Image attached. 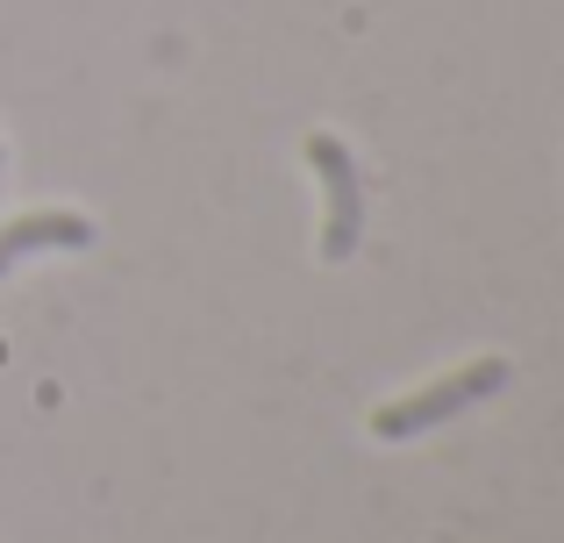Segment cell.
Returning <instances> with one entry per match:
<instances>
[{
    "label": "cell",
    "mask_w": 564,
    "mask_h": 543,
    "mask_svg": "<svg viewBox=\"0 0 564 543\" xmlns=\"http://www.w3.org/2000/svg\"><path fill=\"white\" fill-rule=\"evenodd\" d=\"M301 151H307V165H315V180H322V258H329V265H344V258L358 251V237H365V180H358V158H350V143L329 137V129H315Z\"/></svg>",
    "instance_id": "cell-2"
},
{
    "label": "cell",
    "mask_w": 564,
    "mask_h": 543,
    "mask_svg": "<svg viewBox=\"0 0 564 543\" xmlns=\"http://www.w3.org/2000/svg\"><path fill=\"white\" fill-rule=\"evenodd\" d=\"M86 243H94V222H86V215L36 208V215H22V222L0 229V272H8L14 258H29V251H86Z\"/></svg>",
    "instance_id": "cell-3"
},
{
    "label": "cell",
    "mask_w": 564,
    "mask_h": 543,
    "mask_svg": "<svg viewBox=\"0 0 564 543\" xmlns=\"http://www.w3.org/2000/svg\"><path fill=\"white\" fill-rule=\"evenodd\" d=\"M500 387H508V358H479V365H465V372H443L436 387L408 393V401L379 408V415H372V436H379V444L422 436V430H436V422H451V415H465V408H479L486 393H500Z\"/></svg>",
    "instance_id": "cell-1"
}]
</instances>
